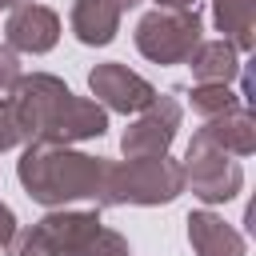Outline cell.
Wrapping results in <instances>:
<instances>
[{
	"label": "cell",
	"mask_w": 256,
	"mask_h": 256,
	"mask_svg": "<svg viewBox=\"0 0 256 256\" xmlns=\"http://www.w3.org/2000/svg\"><path fill=\"white\" fill-rule=\"evenodd\" d=\"M20 128L28 140H52V144H80L108 132V112L96 100L76 96L60 76L32 72L20 76L8 92Z\"/></svg>",
	"instance_id": "cell-1"
},
{
	"label": "cell",
	"mask_w": 256,
	"mask_h": 256,
	"mask_svg": "<svg viewBox=\"0 0 256 256\" xmlns=\"http://www.w3.org/2000/svg\"><path fill=\"white\" fill-rule=\"evenodd\" d=\"M108 164L112 160L76 152L72 144L28 140L20 160H16V176H20L24 192L44 208H68L72 200H96L100 204Z\"/></svg>",
	"instance_id": "cell-2"
},
{
	"label": "cell",
	"mask_w": 256,
	"mask_h": 256,
	"mask_svg": "<svg viewBox=\"0 0 256 256\" xmlns=\"http://www.w3.org/2000/svg\"><path fill=\"white\" fill-rule=\"evenodd\" d=\"M180 192H184L180 160H172L168 152L164 156H132L124 164H108L100 208H112V204L152 208V204H172Z\"/></svg>",
	"instance_id": "cell-3"
},
{
	"label": "cell",
	"mask_w": 256,
	"mask_h": 256,
	"mask_svg": "<svg viewBox=\"0 0 256 256\" xmlns=\"http://www.w3.org/2000/svg\"><path fill=\"white\" fill-rule=\"evenodd\" d=\"M100 228L96 208H48L32 228H16L4 256H68Z\"/></svg>",
	"instance_id": "cell-4"
},
{
	"label": "cell",
	"mask_w": 256,
	"mask_h": 256,
	"mask_svg": "<svg viewBox=\"0 0 256 256\" xmlns=\"http://www.w3.org/2000/svg\"><path fill=\"white\" fill-rule=\"evenodd\" d=\"M204 20L196 8H152L140 16L132 40L144 60L152 64H184L192 48L204 40Z\"/></svg>",
	"instance_id": "cell-5"
},
{
	"label": "cell",
	"mask_w": 256,
	"mask_h": 256,
	"mask_svg": "<svg viewBox=\"0 0 256 256\" xmlns=\"http://www.w3.org/2000/svg\"><path fill=\"white\" fill-rule=\"evenodd\" d=\"M180 168H184V188H192V196L204 200V204H228L244 188L240 160L204 144V140H196V136L188 140V152H184Z\"/></svg>",
	"instance_id": "cell-6"
},
{
	"label": "cell",
	"mask_w": 256,
	"mask_h": 256,
	"mask_svg": "<svg viewBox=\"0 0 256 256\" xmlns=\"http://www.w3.org/2000/svg\"><path fill=\"white\" fill-rule=\"evenodd\" d=\"M180 120H184V104H180L172 92H168V96L156 92V100H152L144 112H136V120L120 132V152H124V160H132V156H164V152L172 148L176 132H180Z\"/></svg>",
	"instance_id": "cell-7"
},
{
	"label": "cell",
	"mask_w": 256,
	"mask_h": 256,
	"mask_svg": "<svg viewBox=\"0 0 256 256\" xmlns=\"http://www.w3.org/2000/svg\"><path fill=\"white\" fill-rule=\"evenodd\" d=\"M88 88H92V96H96V104L104 112H124V116H136V112H144L156 100V88L140 72H132L128 64H120V60L96 64L88 72Z\"/></svg>",
	"instance_id": "cell-8"
},
{
	"label": "cell",
	"mask_w": 256,
	"mask_h": 256,
	"mask_svg": "<svg viewBox=\"0 0 256 256\" xmlns=\"http://www.w3.org/2000/svg\"><path fill=\"white\" fill-rule=\"evenodd\" d=\"M56 40H60V16L48 4H32V0L12 4L8 20H4V44L8 48L28 52V56H44L56 48Z\"/></svg>",
	"instance_id": "cell-9"
},
{
	"label": "cell",
	"mask_w": 256,
	"mask_h": 256,
	"mask_svg": "<svg viewBox=\"0 0 256 256\" xmlns=\"http://www.w3.org/2000/svg\"><path fill=\"white\" fill-rule=\"evenodd\" d=\"M136 4H140V0H76V4H72V16H68L76 40L88 44V48L112 44L116 32H120V16H124L128 8H136Z\"/></svg>",
	"instance_id": "cell-10"
},
{
	"label": "cell",
	"mask_w": 256,
	"mask_h": 256,
	"mask_svg": "<svg viewBox=\"0 0 256 256\" xmlns=\"http://www.w3.org/2000/svg\"><path fill=\"white\" fill-rule=\"evenodd\" d=\"M192 136L212 144V148H220V152H228V156H252L256 152V120H252V112L244 104L204 120Z\"/></svg>",
	"instance_id": "cell-11"
},
{
	"label": "cell",
	"mask_w": 256,
	"mask_h": 256,
	"mask_svg": "<svg viewBox=\"0 0 256 256\" xmlns=\"http://www.w3.org/2000/svg\"><path fill=\"white\" fill-rule=\"evenodd\" d=\"M188 244L196 256H248V240L244 232H236L224 216H216L212 208L188 212Z\"/></svg>",
	"instance_id": "cell-12"
},
{
	"label": "cell",
	"mask_w": 256,
	"mask_h": 256,
	"mask_svg": "<svg viewBox=\"0 0 256 256\" xmlns=\"http://www.w3.org/2000/svg\"><path fill=\"white\" fill-rule=\"evenodd\" d=\"M184 64L192 68V80L196 84H232L240 76V52L224 36L220 40H200Z\"/></svg>",
	"instance_id": "cell-13"
},
{
	"label": "cell",
	"mask_w": 256,
	"mask_h": 256,
	"mask_svg": "<svg viewBox=\"0 0 256 256\" xmlns=\"http://www.w3.org/2000/svg\"><path fill=\"white\" fill-rule=\"evenodd\" d=\"M212 20L236 52L256 44V0H212Z\"/></svg>",
	"instance_id": "cell-14"
},
{
	"label": "cell",
	"mask_w": 256,
	"mask_h": 256,
	"mask_svg": "<svg viewBox=\"0 0 256 256\" xmlns=\"http://www.w3.org/2000/svg\"><path fill=\"white\" fill-rule=\"evenodd\" d=\"M188 104H192V112H196V116L212 120V116H220V112L236 108V104H240V96H236L228 84H192Z\"/></svg>",
	"instance_id": "cell-15"
},
{
	"label": "cell",
	"mask_w": 256,
	"mask_h": 256,
	"mask_svg": "<svg viewBox=\"0 0 256 256\" xmlns=\"http://www.w3.org/2000/svg\"><path fill=\"white\" fill-rule=\"evenodd\" d=\"M68 256H132V248H128V240L120 236V232H112V228H96L76 252H68Z\"/></svg>",
	"instance_id": "cell-16"
},
{
	"label": "cell",
	"mask_w": 256,
	"mask_h": 256,
	"mask_svg": "<svg viewBox=\"0 0 256 256\" xmlns=\"http://www.w3.org/2000/svg\"><path fill=\"white\" fill-rule=\"evenodd\" d=\"M16 144H28V136H24L20 116H16V108H12L8 92H4V96H0V152H8V148H16Z\"/></svg>",
	"instance_id": "cell-17"
},
{
	"label": "cell",
	"mask_w": 256,
	"mask_h": 256,
	"mask_svg": "<svg viewBox=\"0 0 256 256\" xmlns=\"http://www.w3.org/2000/svg\"><path fill=\"white\" fill-rule=\"evenodd\" d=\"M20 76H24V72H20V52L8 48V44H0V96L12 92V84H16Z\"/></svg>",
	"instance_id": "cell-18"
},
{
	"label": "cell",
	"mask_w": 256,
	"mask_h": 256,
	"mask_svg": "<svg viewBox=\"0 0 256 256\" xmlns=\"http://www.w3.org/2000/svg\"><path fill=\"white\" fill-rule=\"evenodd\" d=\"M12 236H16V212L0 200V252L8 248V240H12Z\"/></svg>",
	"instance_id": "cell-19"
},
{
	"label": "cell",
	"mask_w": 256,
	"mask_h": 256,
	"mask_svg": "<svg viewBox=\"0 0 256 256\" xmlns=\"http://www.w3.org/2000/svg\"><path fill=\"white\" fill-rule=\"evenodd\" d=\"M156 8H196V0H156Z\"/></svg>",
	"instance_id": "cell-20"
},
{
	"label": "cell",
	"mask_w": 256,
	"mask_h": 256,
	"mask_svg": "<svg viewBox=\"0 0 256 256\" xmlns=\"http://www.w3.org/2000/svg\"><path fill=\"white\" fill-rule=\"evenodd\" d=\"M12 4H20V0H0V8H12Z\"/></svg>",
	"instance_id": "cell-21"
}]
</instances>
